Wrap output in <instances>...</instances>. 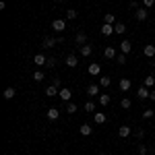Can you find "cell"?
Wrapping results in <instances>:
<instances>
[{
    "mask_svg": "<svg viewBox=\"0 0 155 155\" xmlns=\"http://www.w3.org/2000/svg\"><path fill=\"white\" fill-rule=\"evenodd\" d=\"M52 29H54L56 33H62V31L66 29V21H64V19H54V21H52Z\"/></svg>",
    "mask_w": 155,
    "mask_h": 155,
    "instance_id": "obj_1",
    "label": "cell"
},
{
    "mask_svg": "<svg viewBox=\"0 0 155 155\" xmlns=\"http://www.w3.org/2000/svg\"><path fill=\"white\" fill-rule=\"evenodd\" d=\"M87 71H89L91 77H101V64H99V62H91Z\"/></svg>",
    "mask_w": 155,
    "mask_h": 155,
    "instance_id": "obj_2",
    "label": "cell"
},
{
    "mask_svg": "<svg viewBox=\"0 0 155 155\" xmlns=\"http://www.w3.org/2000/svg\"><path fill=\"white\" fill-rule=\"evenodd\" d=\"M99 89H101V85H99V83H91V85H87V95H89V97L99 95Z\"/></svg>",
    "mask_w": 155,
    "mask_h": 155,
    "instance_id": "obj_3",
    "label": "cell"
},
{
    "mask_svg": "<svg viewBox=\"0 0 155 155\" xmlns=\"http://www.w3.org/2000/svg\"><path fill=\"white\" fill-rule=\"evenodd\" d=\"M64 64H66L68 68H77V66H79V58H77L74 54H68V56L64 58Z\"/></svg>",
    "mask_w": 155,
    "mask_h": 155,
    "instance_id": "obj_4",
    "label": "cell"
},
{
    "mask_svg": "<svg viewBox=\"0 0 155 155\" xmlns=\"http://www.w3.org/2000/svg\"><path fill=\"white\" fill-rule=\"evenodd\" d=\"M104 56H106L107 60H116L118 52H116V48H114V46H106V48H104Z\"/></svg>",
    "mask_w": 155,
    "mask_h": 155,
    "instance_id": "obj_5",
    "label": "cell"
},
{
    "mask_svg": "<svg viewBox=\"0 0 155 155\" xmlns=\"http://www.w3.org/2000/svg\"><path fill=\"white\" fill-rule=\"evenodd\" d=\"M58 97L62 99V101H66V104H68V101H71V97H72L71 89H68V87H62V89H60V93H58Z\"/></svg>",
    "mask_w": 155,
    "mask_h": 155,
    "instance_id": "obj_6",
    "label": "cell"
},
{
    "mask_svg": "<svg viewBox=\"0 0 155 155\" xmlns=\"http://www.w3.org/2000/svg\"><path fill=\"white\" fill-rule=\"evenodd\" d=\"M149 95H151V89H149V87H145V85H141V87H139V91H137V97H139V99H147Z\"/></svg>",
    "mask_w": 155,
    "mask_h": 155,
    "instance_id": "obj_7",
    "label": "cell"
},
{
    "mask_svg": "<svg viewBox=\"0 0 155 155\" xmlns=\"http://www.w3.org/2000/svg\"><path fill=\"white\" fill-rule=\"evenodd\" d=\"M91 52H93V46H91V44L79 46V54H81V56H85V58H87V56H91Z\"/></svg>",
    "mask_w": 155,
    "mask_h": 155,
    "instance_id": "obj_8",
    "label": "cell"
},
{
    "mask_svg": "<svg viewBox=\"0 0 155 155\" xmlns=\"http://www.w3.org/2000/svg\"><path fill=\"white\" fill-rule=\"evenodd\" d=\"M118 87H120V91H124V93H126V91L132 87V81H130V79H120Z\"/></svg>",
    "mask_w": 155,
    "mask_h": 155,
    "instance_id": "obj_9",
    "label": "cell"
},
{
    "mask_svg": "<svg viewBox=\"0 0 155 155\" xmlns=\"http://www.w3.org/2000/svg\"><path fill=\"white\" fill-rule=\"evenodd\" d=\"M134 17H137V21H147V17H149V12H147V8H145V6H141L139 11L134 12Z\"/></svg>",
    "mask_w": 155,
    "mask_h": 155,
    "instance_id": "obj_10",
    "label": "cell"
},
{
    "mask_svg": "<svg viewBox=\"0 0 155 155\" xmlns=\"http://www.w3.org/2000/svg\"><path fill=\"white\" fill-rule=\"evenodd\" d=\"M74 41H77V46H85V44H87V33H85V31H79V33L74 35Z\"/></svg>",
    "mask_w": 155,
    "mask_h": 155,
    "instance_id": "obj_11",
    "label": "cell"
},
{
    "mask_svg": "<svg viewBox=\"0 0 155 155\" xmlns=\"http://www.w3.org/2000/svg\"><path fill=\"white\" fill-rule=\"evenodd\" d=\"M46 62H48V58H46L44 54H35V56H33V64H35V66H46Z\"/></svg>",
    "mask_w": 155,
    "mask_h": 155,
    "instance_id": "obj_12",
    "label": "cell"
},
{
    "mask_svg": "<svg viewBox=\"0 0 155 155\" xmlns=\"http://www.w3.org/2000/svg\"><path fill=\"white\" fill-rule=\"evenodd\" d=\"M46 116H48V120H52V122H54V120L60 118V110H56V107H50L48 112H46Z\"/></svg>",
    "mask_w": 155,
    "mask_h": 155,
    "instance_id": "obj_13",
    "label": "cell"
},
{
    "mask_svg": "<svg viewBox=\"0 0 155 155\" xmlns=\"http://www.w3.org/2000/svg\"><path fill=\"white\" fill-rule=\"evenodd\" d=\"M130 50H132V44L128 41V39H124V41L120 44V52H122V54H126V56H128V54H130Z\"/></svg>",
    "mask_w": 155,
    "mask_h": 155,
    "instance_id": "obj_14",
    "label": "cell"
},
{
    "mask_svg": "<svg viewBox=\"0 0 155 155\" xmlns=\"http://www.w3.org/2000/svg\"><path fill=\"white\" fill-rule=\"evenodd\" d=\"M99 31H101V35H112V33H116V31H114V25H107V23H104L101 25V29H99Z\"/></svg>",
    "mask_w": 155,
    "mask_h": 155,
    "instance_id": "obj_15",
    "label": "cell"
},
{
    "mask_svg": "<svg viewBox=\"0 0 155 155\" xmlns=\"http://www.w3.org/2000/svg\"><path fill=\"white\" fill-rule=\"evenodd\" d=\"M130 126L128 124H124V126H120L118 128V134H120V139H126V137H130Z\"/></svg>",
    "mask_w": 155,
    "mask_h": 155,
    "instance_id": "obj_16",
    "label": "cell"
},
{
    "mask_svg": "<svg viewBox=\"0 0 155 155\" xmlns=\"http://www.w3.org/2000/svg\"><path fill=\"white\" fill-rule=\"evenodd\" d=\"M15 95H17V91H15V87H6V89H4V93H2V97H4L6 101H11V99H12Z\"/></svg>",
    "mask_w": 155,
    "mask_h": 155,
    "instance_id": "obj_17",
    "label": "cell"
},
{
    "mask_svg": "<svg viewBox=\"0 0 155 155\" xmlns=\"http://www.w3.org/2000/svg\"><path fill=\"white\" fill-rule=\"evenodd\" d=\"M60 93L58 87H54V85H50V87H46V97H56Z\"/></svg>",
    "mask_w": 155,
    "mask_h": 155,
    "instance_id": "obj_18",
    "label": "cell"
},
{
    "mask_svg": "<svg viewBox=\"0 0 155 155\" xmlns=\"http://www.w3.org/2000/svg\"><path fill=\"white\" fill-rule=\"evenodd\" d=\"M58 41H56V37H44V41H41V46L44 48H54Z\"/></svg>",
    "mask_w": 155,
    "mask_h": 155,
    "instance_id": "obj_19",
    "label": "cell"
},
{
    "mask_svg": "<svg viewBox=\"0 0 155 155\" xmlns=\"http://www.w3.org/2000/svg\"><path fill=\"white\" fill-rule=\"evenodd\" d=\"M143 54L147 56V58H155V46H151V44H149V46H145Z\"/></svg>",
    "mask_w": 155,
    "mask_h": 155,
    "instance_id": "obj_20",
    "label": "cell"
},
{
    "mask_svg": "<svg viewBox=\"0 0 155 155\" xmlns=\"http://www.w3.org/2000/svg\"><path fill=\"white\" fill-rule=\"evenodd\" d=\"M104 23L116 25V15H114V12H106V15H104Z\"/></svg>",
    "mask_w": 155,
    "mask_h": 155,
    "instance_id": "obj_21",
    "label": "cell"
},
{
    "mask_svg": "<svg viewBox=\"0 0 155 155\" xmlns=\"http://www.w3.org/2000/svg\"><path fill=\"white\" fill-rule=\"evenodd\" d=\"M93 118H95V124H106V114H104V112H95V114H93Z\"/></svg>",
    "mask_w": 155,
    "mask_h": 155,
    "instance_id": "obj_22",
    "label": "cell"
},
{
    "mask_svg": "<svg viewBox=\"0 0 155 155\" xmlns=\"http://www.w3.org/2000/svg\"><path fill=\"white\" fill-rule=\"evenodd\" d=\"M79 132H81L83 137H89V134L93 132V128H91L89 124H81V128H79Z\"/></svg>",
    "mask_w": 155,
    "mask_h": 155,
    "instance_id": "obj_23",
    "label": "cell"
},
{
    "mask_svg": "<svg viewBox=\"0 0 155 155\" xmlns=\"http://www.w3.org/2000/svg\"><path fill=\"white\" fill-rule=\"evenodd\" d=\"M114 31H116L118 35H124V33H126V25L124 23H116L114 25Z\"/></svg>",
    "mask_w": 155,
    "mask_h": 155,
    "instance_id": "obj_24",
    "label": "cell"
},
{
    "mask_svg": "<svg viewBox=\"0 0 155 155\" xmlns=\"http://www.w3.org/2000/svg\"><path fill=\"white\" fill-rule=\"evenodd\" d=\"M145 87H149V89H153V87H155V77H153V74H149V77H145Z\"/></svg>",
    "mask_w": 155,
    "mask_h": 155,
    "instance_id": "obj_25",
    "label": "cell"
},
{
    "mask_svg": "<svg viewBox=\"0 0 155 155\" xmlns=\"http://www.w3.org/2000/svg\"><path fill=\"white\" fill-rule=\"evenodd\" d=\"M44 79H46V74H44V71H35V72H33V81H35V83H41Z\"/></svg>",
    "mask_w": 155,
    "mask_h": 155,
    "instance_id": "obj_26",
    "label": "cell"
},
{
    "mask_svg": "<svg viewBox=\"0 0 155 155\" xmlns=\"http://www.w3.org/2000/svg\"><path fill=\"white\" fill-rule=\"evenodd\" d=\"M99 85H101V87H110V85H112V79L106 77V74H101V77H99Z\"/></svg>",
    "mask_w": 155,
    "mask_h": 155,
    "instance_id": "obj_27",
    "label": "cell"
},
{
    "mask_svg": "<svg viewBox=\"0 0 155 155\" xmlns=\"http://www.w3.org/2000/svg\"><path fill=\"white\" fill-rule=\"evenodd\" d=\"M110 101H112V97L107 95V93H101V95H99V104H101V106H110Z\"/></svg>",
    "mask_w": 155,
    "mask_h": 155,
    "instance_id": "obj_28",
    "label": "cell"
},
{
    "mask_svg": "<svg viewBox=\"0 0 155 155\" xmlns=\"http://www.w3.org/2000/svg\"><path fill=\"white\" fill-rule=\"evenodd\" d=\"M130 106H132L130 99H128V97H122V101H120V107H122V110H130Z\"/></svg>",
    "mask_w": 155,
    "mask_h": 155,
    "instance_id": "obj_29",
    "label": "cell"
},
{
    "mask_svg": "<svg viewBox=\"0 0 155 155\" xmlns=\"http://www.w3.org/2000/svg\"><path fill=\"white\" fill-rule=\"evenodd\" d=\"M153 116H155V110H153V107H147V110H143V118L149 120V118H153Z\"/></svg>",
    "mask_w": 155,
    "mask_h": 155,
    "instance_id": "obj_30",
    "label": "cell"
},
{
    "mask_svg": "<svg viewBox=\"0 0 155 155\" xmlns=\"http://www.w3.org/2000/svg\"><path fill=\"white\" fill-rule=\"evenodd\" d=\"M64 112H66V114H74V112H77V104L68 101V104H66V110H64Z\"/></svg>",
    "mask_w": 155,
    "mask_h": 155,
    "instance_id": "obj_31",
    "label": "cell"
},
{
    "mask_svg": "<svg viewBox=\"0 0 155 155\" xmlns=\"http://www.w3.org/2000/svg\"><path fill=\"white\" fill-rule=\"evenodd\" d=\"M66 19H68V21H74V19H77V11H74V8H68V11H66Z\"/></svg>",
    "mask_w": 155,
    "mask_h": 155,
    "instance_id": "obj_32",
    "label": "cell"
},
{
    "mask_svg": "<svg viewBox=\"0 0 155 155\" xmlns=\"http://www.w3.org/2000/svg\"><path fill=\"white\" fill-rule=\"evenodd\" d=\"M85 112H91V114H95V104H93V101H87V104H85Z\"/></svg>",
    "mask_w": 155,
    "mask_h": 155,
    "instance_id": "obj_33",
    "label": "cell"
},
{
    "mask_svg": "<svg viewBox=\"0 0 155 155\" xmlns=\"http://www.w3.org/2000/svg\"><path fill=\"white\" fill-rule=\"evenodd\" d=\"M54 66H56V58H54V56H50L48 62H46V68H54Z\"/></svg>",
    "mask_w": 155,
    "mask_h": 155,
    "instance_id": "obj_34",
    "label": "cell"
},
{
    "mask_svg": "<svg viewBox=\"0 0 155 155\" xmlns=\"http://www.w3.org/2000/svg\"><path fill=\"white\" fill-rule=\"evenodd\" d=\"M116 62H118V64H126V54H122V52H120L118 56H116Z\"/></svg>",
    "mask_w": 155,
    "mask_h": 155,
    "instance_id": "obj_35",
    "label": "cell"
},
{
    "mask_svg": "<svg viewBox=\"0 0 155 155\" xmlns=\"http://www.w3.org/2000/svg\"><path fill=\"white\" fill-rule=\"evenodd\" d=\"M128 8H132V11H139V8H141V6H139V0H130Z\"/></svg>",
    "mask_w": 155,
    "mask_h": 155,
    "instance_id": "obj_36",
    "label": "cell"
},
{
    "mask_svg": "<svg viewBox=\"0 0 155 155\" xmlns=\"http://www.w3.org/2000/svg\"><path fill=\"white\" fill-rule=\"evenodd\" d=\"M143 6L145 8H151V6H155V0H143Z\"/></svg>",
    "mask_w": 155,
    "mask_h": 155,
    "instance_id": "obj_37",
    "label": "cell"
},
{
    "mask_svg": "<svg viewBox=\"0 0 155 155\" xmlns=\"http://www.w3.org/2000/svg\"><path fill=\"white\" fill-rule=\"evenodd\" d=\"M147 153H149V149L145 145H139V155H147Z\"/></svg>",
    "mask_w": 155,
    "mask_h": 155,
    "instance_id": "obj_38",
    "label": "cell"
},
{
    "mask_svg": "<svg viewBox=\"0 0 155 155\" xmlns=\"http://www.w3.org/2000/svg\"><path fill=\"white\" fill-rule=\"evenodd\" d=\"M134 137H137V139H143L145 137V128H139V130L134 132Z\"/></svg>",
    "mask_w": 155,
    "mask_h": 155,
    "instance_id": "obj_39",
    "label": "cell"
},
{
    "mask_svg": "<svg viewBox=\"0 0 155 155\" xmlns=\"http://www.w3.org/2000/svg\"><path fill=\"white\" fill-rule=\"evenodd\" d=\"M52 85H54V87H58V89H62V87H60V79H58V77H54V79H52Z\"/></svg>",
    "mask_w": 155,
    "mask_h": 155,
    "instance_id": "obj_40",
    "label": "cell"
},
{
    "mask_svg": "<svg viewBox=\"0 0 155 155\" xmlns=\"http://www.w3.org/2000/svg\"><path fill=\"white\" fill-rule=\"evenodd\" d=\"M149 99H153V101H155V89H151V95H149Z\"/></svg>",
    "mask_w": 155,
    "mask_h": 155,
    "instance_id": "obj_41",
    "label": "cell"
},
{
    "mask_svg": "<svg viewBox=\"0 0 155 155\" xmlns=\"http://www.w3.org/2000/svg\"><path fill=\"white\" fill-rule=\"evenodd\" d=\"M99 155H107V153H99Z\"/></svg>",
    "mask_w": 155,
    "mask_h": 155,
    "instance_id": "obj_42",
    "label": "cell"
},
{
    "mask_svg": "<svg viewBox=\"0 0 155 155\" xmlns=\"http://www.w3.org/2000/svg\"><path fill=\"white\" fill-rule=\"evenodd\" d=\"M58 2H64V0H58Z\"/></svg>",
    "mask_w": 155,
    "mask_h": 155,
    "instance_id": "obj_43",
    "label": "cell"
}]
</instances>
